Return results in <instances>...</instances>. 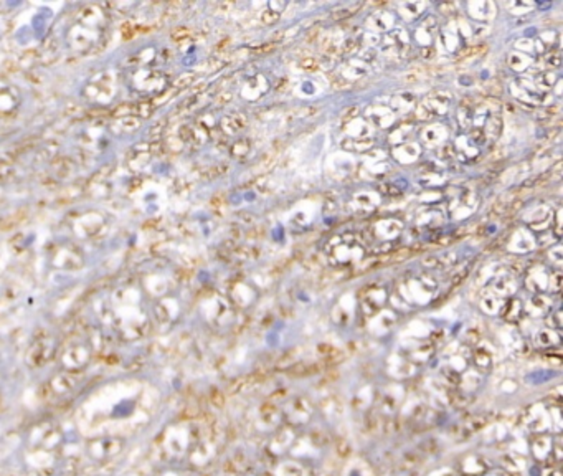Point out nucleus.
I'll return each mask as SVG.
<instances>
[{"label":"nucleus","mask_w":563,"mask_h":476,"mask_svg":"<svg viewBox=\"0 0 563 476\" xmlns=\"http://www.w3.org/2000/svg\"><path fill=\"white\" fill-rule=\"evenodd\" d=\"M312 415H314V407L312 402L304 395H297L289 402L286 410H282V417L284 422L291 427H301L311 422Z\"/></svg>","instance_id":"obj_1"},{"label":"nucleus","mask_w":563,"mask_h":476,"mask_svg":"<svg viewBox=\"0 0 563 476\" xmlns=\"http://www.w3.org/2000/svg\"><path fill=\"white\" fill-rule=\"evenodd\" d=\"M296 440H297L296 428L284 423V425L278 427L276 433H274L273 438L269 440L268 450H269V453L274 455V456H281L292 448V445L296 443Z\"/></svg>","instance_id":"obj_2"},{"label":"nucleus","mask_w":563,"mask_h":476,"mask_svg":"<svg viewBox=\"0 0 563 476\" xmlns=\"http://www.w3.org/2000/svg\"><path fill=\"white\" fill-rule=\"evenodd\" d=\"M524 425L528 432H532L533 435L535 433H547L550 432V418H548V412L547 407H543L542 403H535L532 407H528L525 410V420Z\"/></svg>","instance_id":"obj_3"},{"label":"nucleus","mask_w":563,"mask_h":476,"mask_svg":"<svg viewBox=\"0 0 563 476\" xmlns=\"http://www.w3.org/2000/svg\"><path fill=\"white\" fill-rule=\"evenodd\" d=\"M403 399H405L403 389H401L400 385L393 384L391 387L383 389L382 392L378 394L377 405L382 413H385V415H393L401 405V402H403Z\"/></svg>","instance_id":"obj_4"},{"label":"nucleus","mask_w":563,"mask_h":476,"mask_svg":"<svg viewBox=\"0 0 563 476\" xmlns=\"http://www.w3.org/2000/svg\"><path fill=\"white\" fill-rule=\"evenodd\" d=\"M552 446H553V435L548 433H535L530 440H528V450L533 460L538 465L548 463L552 456Z\"/></svg>","instance_id":"obj_5"},{"label":"nucleus","mask_w":563,"mask_h":476,"mask_svg":"<svg viewBox=\"0 0 563 476\" xmlns=\"http://www.w3.org/2000/svg\"><path fill=\"white\" fill-rule=\"evenodd\" d=\"M282 420H284V417H282V410H279L276 405L271 403V402L263 403L258 410V423L263 428H268V430H271V428H278V427H281Z\"/></svg>","instance_id":"obj_6"},{"label":"nucleus","mask_w":563,"mask_h":476,"mask_svg":"<svg viewBox=\"0 0 563 476\" xmlns=\"http://www.w3.org/2000/svg\"><path fill=\"white\" fill-rule=\"evenodd\" d=\"M461 471L464 476H484L489 471V463L481 455H467L461 461Z\"/></svg>","instance_id":"obj_7"},{"label":"nucleus","mask_w":563,"mask_h":476,"mask_svg":"<svg viewBox=\"0 0 563 476\" xmlns=\"http://www.w3.org/2000/svg\"><path fill=\"white\" fill-rule=\"evenodd\" d=\"M524 314H525L524 303L517 298H510L509 301H505V304L500 306V318L507 323L522 321Z\"/></svg>","instance_id":"obj_8"},{"label":"nucleus","mask_w":563,"mask_h":476,"mask_svg":"<svg viewBox=\"0 0 563 476\" xmlns=\"http://www.w3.org/2000/svg\"><path fill=\"white\" fill-rule=\"evenodd\" d=\"M471 362L474 366V369L481 372V374L491 372V369L494 367V357H492L489 349L486 346H477L474 349V352L471 354Z\"/></svg>","instance_id":"obj_9"},{"label":"nucleus","mask_w":563,"mask_h":476,"mask_svg":"<svg viewBox=\"0 0 563 476\" xmlns=\"http://www.w3.org/2000/svg\"><path fill=\"white\" fill-rule=\"evenodd\" d=\"M562 342V334L557 329H540L538 332H535L533 336V344L537 347H557L560 346Z\"/></svg>","instance_id":"obj_10"},{"label":"nucleus","mask_w":563,"mask_h":476,"mask_svg":"<svg viewBox=\"0 0 563 476\" xmlns=\"http://www.w3.org/2000/svg\"><path fill=\"white\" fill-rule=\"evenodd\" d=\"M302 475H304L302 465L294 460L281 461L273 471V476H302Z\"/></svg>","instance_id":"obj_11"},{"label":"nucleus","mask_w":563,"mask_h":476,"mask_svg":"<svg viewBox=\"0 0 563 476\" xmlns=\"http://www.w3.org/2000/svg\"><path fill=\"white\" fill-rule=\"evenodd\" d=\"M530 309H532V314L533 316H542V314H547L548 311L552 309V301L548 298L547 294L543 293H537L535 296H532L530 299Z\"/></svg>","instance_id":"obj_12"},{"label":"nucleus","mask_w":563,"mask_h":476,"mask_svg":"<svg viewBox=\"0 0 563 476\" xmlns=\"http://www.w3.org/2000/svg\"><path fill=\"white\" fill-rule=\"evenodd\" d=\"M433 352H434V344L431 341L423 342V344H418V347L411 351L410 359L415 362H426L429 357L433 356Z\"/></svg>","instance_id":"obj_13"},{"label":"nucleus","mask_w":563,"mask_h":476,"mask_svg":"<svg viewBox=\"0 0 563 476\" xmlns=\"http://www.w3.org/2000/svg\"><path fill=\"white\" fill-rule=\"evenodd\" d=\"M494 290L499 296H510V294H514L515 290H517V285H515V281L512 280V278L504 276V278H499L497 280Z\"/></svg>","instance_id":"obj_14"},{"label":"nucleus","mask_w":563,"mask_h":476,"mask_svg":"<svg viewBox=\"0 0 563 476\" xmlns=\"http://www.w3.org/2000/svg\"><path fill=\"white\" fill-rule=\"evenodd\" d=\"M486 51V45H477V46H471V48L462 50L459 55L456 56L457 63H464V61H469L472 58H477Z\"/></svg>","instance_id":"obj_15"},{"label":"nucleus","mask_w":563,"mask_h":476,"mask_svg":"<svg viewBox=\"0 0 563 476\" xmlns=\"http://www.w3.org/2000/svg\"><path fill=\"white\" fill-rule=\"evenodd\" d=\"M481 308L486 314H497L500 311L499 301L495 296H484V298L481 299Z\"/></svg>","instance_id":"obj_16"},{"label":"nucleus","mask_w":563,"mask_h":476,"mask_svg":"<svg viewBox=\"0 0 563 476\" xmlns=\"http://www.w3.org/2000/svg\"><path fill=\"white\" fill-rule=\"evenodd\" d=\"M362 7H363V3H353V5H350V7L340 8V10H335L332 13V18H334V20H345V18L355 15V13L360 10Z\"/></svg>","instance_id":"obj_17"},{"label":"nucleus","mask_w":563,"mask_h":476,"mask_svg":"<svg viewBox=\"0 0 563 476\" xmlns=\"http://www.w3.org/2000/svg\"><path fill=\"white\" fill-rule=\"evenodd\" d=\"M297 67H299L301 70H304V72H317V70L320 68V65H319V61L316 60V58H312V56H307V58H301L299 60V63H297Z\"/></svg>","instance_id":"obj_18"},{"label":"nucleus","mask_w":563,"mask_h":476,"mask_svg":"<svg viewBox=\"0 0 563 476\" xmlns=\"http://www.w3.org/2000/svg\"><path fill=\"white\" fill-rule=\"evenodd\" d=\"M279 18H281V13L271 10V8H266V10L261 13V22L264 25H276Z\"/></svg>","instance_id":"obj_19"},{"label":"nucleus","mask_w":563,"mask_h":476,"mask_svg":"<svg viewBox=\"0 0 563 476\" xmlns=\"http://www.w3.org/2000/svg\"><path fill=\"white\" fill-rule=\"evenodd\" d=\"M562 313H560V309L558 311H555V313L553 314H550V316H547V324H548V328L550 329H557V331H560L562 329Z\"/></svg>","instance_id":"obj_20"},{"label":"nucleus","mask_w":563,"mask_h":476,"mask_svg":"<svg viewBox=\"0 0 563 476\" xmlns=\"http://www.w3.org/2000/svg\"><path fill=\"white\" fill-rule=\"evenodd\" d=\"M509 65L515 70H520V68H525V65H527V60L524 58L520 53H512L509 56Z\"/></svg>","instance_id":"obj_21"},{"label":"nucleus","mask_w":563,"mask_h":476,"mask_svg":"<svg viewBox=\"0 0 563 476\" xmlns=\"http://www.w3.org/2000/svg\"><path fill=\"white\" fill-rule=\"evenodd\" d=\"M248 150H249V143H248V141H240V143L235 144L233 154L236 155V157H243V155L248 152Z\"/></svg>","instance_id":"obj_22"},{"label":"nucleus","mask_w":563,"mask_h":476,"mask_svg":"<svg viewBox=\"0 0 563 476\" xmlns=\"http://www.w3.org/2000/svg\"><path fill=\"white\" fill-rule=\"evenodd\" d=\"M357 40L355 38H347L344 41V45L340 46L339 51H342V53H353V51H357Z\"/></svg>","instance_id":"obj_23"},{"label":"nucleus","mask_w":563,"mask_h":476,"mask_svg":"<svg viewBox=\"0 0 563 476\" xmlns=\"http://www.w3.org/2000/svg\"><path fill=\"white\" fill-rule=\"evenodd\" d=\"M548 286H550V290L553 291V293H558V291H560V288H562V276H560V273H557V275H553L550 278V281H548Z\"/></svg>","instance_id":"obj_24"},{"label":"nucleus","mask_w":563,"mask_h":476,"mask_svg":"<svg viewBox=\"0 0 563 476\" xmlns=\"http://www.w3.org/2000/svg\"><path fill=\"white\" fill-rule=\"evenodd\" d=\"M221 128H223L225 133H228V134H235L236 131H238V128L235 126L233 119H230V117H225V121L221 122Z\"/></svg>","instance_id":"obj_25"},{"label":"nucleus","mask_w":563,"mask_h":476,"mask_svg":"<svg viewBox=\"0 0 563 476\" xmlns=\"http://www.w3.org/2000/svg\"><path fill=\"white\" fill-rule=\"evenodd\" d=\"M538 84H540V86H543V88H550L552 84H553V74H550V73H543L540 78H538Z\"/></svg>","instance_id":"obj_26"},{"label":"nucleus","mask_w":563,"mask_h":476,"mask_svg":"<svg viewBox=\"0 0 563 476\" xmlns=\"http://www.w3.org/2000/svg\"><path fill=\"white\" fill-rule=\"evenodd\" d=\"M276 48V43H273V41H269V43H264L261 46H258L256 50H254V53L258 55H266V53H271V51Z\"/></svg>","instance_id":"obj_27"},{"label":"nucleus","mask_w":563,"mask_h":476,"mask_svg":"<svg viewBox=\"0 0 563 476\" xmlns=\"http://www.w3.org/2000/svg\"><path fill=\"white\" fill-rule=\"evenodd\" d=\"M320 27L319 25H316V27H312V30L309 32V34H307V43H312V41H317L319 40V35H320Z\"/></svg>","instance_id":"obj_28"},{"label":"nucleus","mask_w":563,"mask_h":476,"mask_svg":"<svg viewBox=\"0 0 563 476\" xmlns=\"http://www.w3.org/2000/svg\"><path fill=\"white\" fill-rule=\"evenodd\" d=\"M382 192H385V194H388V195H400L401 194L400 188H395L393 183H383Z\"/></svg>","instance_id":"obj_29"},{"label":"nucleus","mask_w":563,"mask_h":476,"mask_svg":"<svg viewBox=\"0 0 563 476\" xmlns=\"http://www.w3.org/2000/svg\"><path fill=\"white\" fill-rule=\"evenodd\" d=\"M330 83H332V88L334 89H344V88H349V81L345 78H334L330 79Z\"/></svg>","instance_id":"obj_30"},{"label":"nucleus","mask_w":563,"mask_h":476,"mask_svg":"<svg viewBox=\"0 0 563 476\" xmlns=\"http://www.w3.org/2000/svg\"><path fill=\"white\" fill-rule=\"evenodd\" d=\"M429 476H457V473L451 468H439L433 473H429Z\"/></svg>","instance_id":"obj_31"},{"label":"nucleus","mask_w":563,"mask_h":476,"mask_svg":"<svg viewBox=\"0 0 563 476\" xmlns=\"http://www.w3.org/2000/svg\"><path fill=\"white\" fill-rule=\"evenodd\" d=\"M416 117L418 119H429L431 117V112L426 110V106H418V110H416Z\"/></svg>","instance_id":"obj_32"},{"label":"nucleus","mask_w":563,"mask_h":476,"mask_svg":"<svg viewBox=\"0 0 563 476\" xmlns=\"http://www.w3.org/2000/svg\"><path fill=\"white\" fill-rule=\"evenodd\" d=\"M491 128H492V134L499 136L500 129H502V121H500V117H495V119L491 122Z\"/></svg>","instance_id":"obj_33"},{"label":"nucleus","mask_w":563,"mask_h":476,"mask_svg":"<svg viewBox=\"0 0 563 476\" xmlns=\"http://www.w3.org/2000/svg\"><path fill=\"white\" fill-rule=\"evenodd\" d=\"M357 111H358V108H357V106H355V108H349V110L342 114V117H340V119H342V122L350 121V119H352V117H353V114H357Z\"/></svg>","instance_id":"obj_34"},{"label":"nucleus","mask_w":563,"mask_h":476,"mask_svg":"<svg viewBox=\"0 0 563 476\" xmlns=\"http://www.w3.org/2000/svg\"><path fill=\"white\" fill-rule=\"evenodd\" d=\"M287 86H289V81H287V78H279V81L276 83L274 89H276L278 93H281L282 89H286Z\"/></svg>","instance_id":"obj_35"},{"label":"nucleus","mask_w":563,"mask_h":476,"mask_svg":"<svg viewBox=\"0 0 563 476\" xmlns=\"http://www.w3.org/2000/svg\"><path fill=\"white\" fill-rule=\"evenodd\" d=\"M486 91H489V94H500L502 88H500V84L497 83H492L489 86H486Z\"/></svg>","instance_id":"obj_36"},{"label":"nucleus","mask_w":563,"mask_h":476,"mask_svg":"<svg viewBox=\"0 0 563 476\" xmlns=\"http://www.w3.org/2000/svg\"><path fill=\"white\" fill-rule=\"evenodd\" d=\"M542 476H560V470L558 466H550L547 471H542Z\"/></svg>","instance_id":"obj_37"},{"label":"nucleus","mask_w":563,"mask_h":476,"mask_svg":"<svg viewBox=\"0 0 563 476\" xmlns=\"http://www.w3.org/2000/svg\"><path fill=\"white\" fill-rule=\"evenodd\" d=\"M471 134H472V138H474V141L476 143H484V133H482V131H479V129H474V131H471Z\"/></svg>","instance_id":"obj_38"},{"label":"nucleus","mask_w":563,"mask_h":476,"mask_svg":"<svg viewBox=\"0 0 563 476\" xmlns=\"http://www.w3.org/2000/svg\"><path fill=\"white\" fill-rule=\"evenodd\" d=\"M286 7H287V3H286V2H274V3H271V5H269V8H271V10L278 12V13H281V8H286Z\"/></svg>","instance_id":"obj_39"},{"label":"nucleus","mask_w":563,"mask_h":476,"mask_svg":"<svg viewBox=\"0 0 563 476\" xmlns=\"http://www.w3.org/2000/svg\"><path fill=\"white\" fill-rule=\"evenodd\" d=\"M504 155H505V149H499V150H494V154L491 155V159L492 161H500V159H504Z\"/></svg>","instance_id":"obj_40"},{"label":"nucleus","mask_w":563,"mask_h":476,"mask_svg":"<svg viewBox=\"0 0 563 476\" xmlns=\"http://www.w3.org/2000/svg\"><path fill=\"white\" fill-rule=\"evenodd\" d=\"M284 34L286 32L284 30H278V32H274V34L269 37V40H274V41H281L282 40V37H284Z\"/></svg>","instance_id":"obj_41"}]
</instances>
